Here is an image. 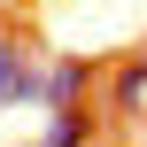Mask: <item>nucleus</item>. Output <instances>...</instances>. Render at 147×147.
Masks as SVG:
<instances>
[]
</instances>
